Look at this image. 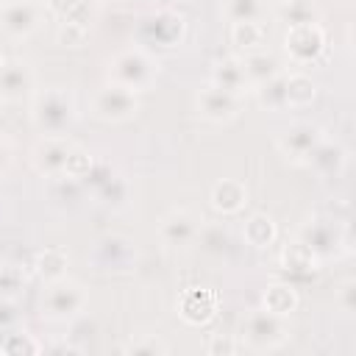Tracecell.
<instances>
[{
  "mask_svg": "<svg viewBox=\"0 0 356 356\" xmlns=\"http://www.w3.org/2000/svg\"><path fill=\"white\" fill-rule=\"evenodd\" d=\"M184 36H186V17L170 6L142 14L134 28V44L153 56L175 50L184 42Z\"/></svg>",
  "mask_w": 356,
  "mask_h": 356,
  "instance_id": "6da1fadb",
  "label": "cell"
},
{
  "mask_svg": "<svg viewBox=\"0 0 356 356\" xmlns=\"http://www.w3.org/2000/svg\"><path fill=\"white\" fill-rule=\"evenodd\" d=\"M78 117V106L70 89L50 86L31 95V122L42 136H67Z\"/></svg>",
  "mask_w": 356,
  "mask_h": 356,
  "instance_id": "7a4b0ae2",
  "label": "cell"
},
{
  "mask_svg": "<svg viewBox=\"0 0 356 356\" xmlns=\"http://www.w3.org/2000/svg\"><path fill=\"white\" fill-rule=\"evenodd\" d=\"M156 75H159V58L153 53L136 47V44L114 53L106 61V81L120 83V86L134 89V92L150 89Z\"/></svg>",
  "mask_w": 356,
  "mask_h": 356,
  "instance_id": "3957f363",
  "label": "cell"
},
{
  "mask_svg": "<svg viewBox=\"0 0 356 356\" xmlns=\"http://www.w3.org/2000/svg\"><path fill=\"white\" fill-rule=\"evenodd\" d=\"M298 242H303L320 261H331L339 259L342 253H348V228L339 217L334 214H314L306 217L295 234Z\"/></svg>",
  "mask_w": 356,
  "mask_h": 356,
  "instance_id": "277c9868",
  "label": "cell"
},
{
  "mask_svg": "<svg viewBox=\"0 0 356 356\" xmlns=\"http://www.w3.org/2000/svg\"><path fill=\"white\" fill-rule=\"evenodd\" d=\"M289 342V317L273 314L267 309H250L242 320L239 345L250 353H270Z\"/></svg>",
  "mask_w": 356,
  "mask_h": 356,
  "instance_id": "5b68a950",
  "label": "cell"
},
{
  "mask_svg": "<svg viewBox=\"0 0 356 356\" xmlns=\"http://www.w3.org/2000/svg\"><path fill=\"white\" fill-rule=\"evenodd\" d=\"M86 303H89V289L81 281L64 275V278L44 284L39 314L47 323H72L75 317L83 314Z\"/></svg>",
  "mask_w": 356,
  "mask_h": 356,
  "instance_id": "8992f818",
  "label": "cell"
},
{
  "mask_svg": "<svg viewBox=\"0 0 356 356\" xmlns=\"http://www.w3.org/2000/svg\"><path fill=\"white\" fill-rule=\"evenodd\" d=\"M325 50H328V36L320 22L295 25V28H286L284 33V53L295 67L317 64L325 56Z\"/></svg>",
  "mask_w": 356,
  "mask_h": 356,
  "instance_id": "52a82bcc",
  "label": "cell"
},
{
  "mask_svg": "<svg viewBox=\"0 0 356 356\" xmlns=\"http://www.w3.org/2000/svg\"><path fill=\"white\" fill-rule=\"evenodd\" d=\"M139 108H142L139 92L125 89V86L111 83V81H106L92 97V114L103 122H125V120L136 117Z\"/></svg>",
  "mask_w": 356,
  "mask_h": 356,
  "instance_id": "ba28073f",
  "label": "cell"
},
{
  "mask_svg": "<svg viewBox=\"0 0 356 356\" xmlns=\"http://www.w3.org/2000/svg\"><path fill=\"white\" fill-rule=\"evenodd\" d=\"M325 136V131L317 122L309 120H295L289 122L278 136H275V147L278 153L289 161V164H306L309 153L317 147V142Z\"/></svg>",
  "mask_w": 356,
  "mask_h": 356,
  "instance_id": "9c48e42d",
  "label": "cell"
},
{
  "mask_svg": "<svg viewBox=\"0 0 356 356\" xmlns=\"http://www.w3.org/2000/svg\"><path fill=\"white\" fill-rule=\"evenodd\" d=\"M200 225H203V217L195 214L192 209H170L167 214H161V220L156 225V234H159V242L164 248L184 250V248L197 242Z\"/></svg>",
  "mask_w": 356,
  "mask_h": 356,
  "instance_id": "30bf717a",
  "label": "cell"
},
{
  "mask_svg": "<svg viewBox=\"0 0 356 356\" xmlns=\"http://www.w3.org/2000/svg\"><path fill=\"white\" fill-rule=\"evenodd\" d=\"M44 8L33 0H6L0 3V31L8 39H28L39 31Z\"/></svg>",
  "mask_w": 356,
  "mask_h": 356,
  "instance_id": "8fae6325",
  "label": "cell"
},
{
  "mask_svg": "<svg viewBox=\"0 0 356 356\" xmlns=\"http://www.w3.org/2000/svg\"><path fill=\"white\" fill-rule=\"evenodd\" d=\"M195 108L203 120L214 122V125H225L234 122L242 111V95H234L228 89H220L214 83H206L197 95H195Z\"/></svg>",
  "mask_w": 356,
  "mask_h": 356,
  "instance_id": "7c38bea8",
  "label": "cell"
},
{
  "mask_svg": "<svg viewBox=\"0 0 356 356\" xmlns=\"http://www.w3.org/2000/svg\"><path fill=\"white\" fill-rule=\"evenodd\" d=\"M92 259L100 270L125 273L136 264V245L125 234H103L92 248Z\"/></svg>",
  "mask_w": 356,
  "mask_h": 356,
  "instance_id": "4fadbf2b",
  "label": "cell"
},
{
  "mask_svg": "<svg viewBox=\"0 0 356 356\" xmlns=\"http://www.w3.org/2000/svg\"><path fill=\"white\" fill-rule=\"evenodd\" d=\"M220 312V298L209 286H186L175 300V314L186 325H209Z\"/></svg>",
  "mask_w": 356,
  "mask_h": 356,
  "instance_id": "5bb4252c",
  "label": "cell"
},
{
  "mask_svg": "<svg viewBox=\"0 0 356 356\" xmlns=\"http://www.w3.org/2000/svg\"><path fill=\"white\" fill-rule=\"evenodd\" d=\"M36 92V70L25 58H6L0 67V100L19 103Z\"/></svg>",
  "mask_w": 356,
  "mask_h": 356,
  "instance_id": "9a60e30c",
  "label": "cell"
},
{
  "mask_svg": "<svg viewBox=\"0 0 356 356\" xmlns=\"http://www.w3.org/2000/svg\"><path fill=\"white\" fill-rule=\"evenodd\" d=\"M72 142L67 136H42L33 147H31V167L42 175V178H56L64 175L67 167V156H70Z\"/></svg>",
  "mask_w": 356,
  "mask_h": 356,
  "instance_id": "2e32d148",
  "label": "cell"
},
{
  "mask_svg": "<svg viewBox=\"0 0 356 356\" xmlns=\"http://www.w3.org/2000/svg\"><path fill=\"white\" fill-rule=\"evenodd\" d=\"M345 164H348V147L331 136H323L306 159V167H312L320 178H337L345 170Z\"/></svg>",
  "mask_w": 356,
  "mask_h": 356,
  "instance_id": "e0dca14e",
  "label": "cell"
},
{
  "mask_svg": "<svg viewBox=\"0 0 356 356\" xmlns=\"http://www.w3.org/2000/svg\"><path fill=\"white\" fill-rule=\"evenodd\" d=\"M248 186H245V181H239V178H220V181H214L211 184V189H209V203H211V209L217 211V214H222V217H231V214H239L245 206H248Z\"/></svg>",
  "mask_w": 356,
  "mask_h": 356,
  "instance_id": "ac0fdd59",
  "label": "cell"
},
{
  "mask_svg": "<svg viewBox=\"0 0 356 356\" xmlns=\"http://www.w3.org/2000/svg\"><path fill=\"white\" fill-rule=\"evenodd\" d=\"M209 83L220 86V89H228L234 95H242L250 92V81L242 70V61L239 56H228V58H220L211 64V72H209Z\"/></svg>",
  "mask_w": 356,
  "mask_h": 356,
  "instance_id": "d6986e66",
  "label": "cell"
},
{
  "mask_svg": "<svg viewBox=\"0 0 356 356\" xmlns=\"http://www.w3.org/2000/svg\"><path fill=\"white\" fill-rule=\"evenodd\" d=\"M278 261H281L284 273H289V275H295V278H312V275L320 273V264H323V261H320L303 242H298V239H292V242L284 245Z\"/></svg>",
  "mask_w": 356,
  "mask_h": 356,
  "instance_id": "ffe728a7",
  "label": "cell"
},
{
  "mask_svg": "<svg viewBox=\"0 0 356 356\" xmlns=\"http://www.w3.org/2000/svg\"><path fill=\"white\" fill-rule=\"evenodd\" d=\"M242 239H245L250 248L264 250V248L275 245V239H278V222H275L267 211H253V214H248L245 222H242Z\"/></svg>",
  "mask_w": 356,
  "mask_h": 356,
  "instance_id": "44dd1931",
  "label": "cell"
},
{
  "mask_svg": "<svg viewBox=\"0 0 356 356\" xmlns=\"http://www.w3.org/2000/svg\"><path fill=\"white\" fill-rule=\"evenodd\" d=\"M239 61H242V70H245V75H248V81H250V89H253L256 83H261V81H270V78L286 72L284 64H281V58H278L275 53H267V50L245 53V56H239Z\"/></svg>",
  "mask_w": 356,
  "mask_h": 356,
  "instance_id": "7402d4cb",
  "label": "cell"
},
{
  "mask_svg": "<svg viewBox=\"0 0 356 356\" xmlns=\"http://www.w3.org/2000/svg\"><path fill=\"white\" fill-rule=\"evenodd\" d=\"M298 303H300V295H298L295 284H289V281H273L261 292V309L281 314V317H289L298 309Z\"/></svg>",
  "mask_w": 356,
  "mask_h": 356,
  "instance_id": "603a6c76",
  "label": "cell"
},
{
  "mask_svg": "<svg viewBox=\"0 0 356 356\" xmlns=\"http://www.w3.org/2000/svg\"><path fill=\"white\" fill-rule=\"evenodd\" d=\"M44 345L25 328H3L0 331V356H36Z\"/></svg>",
  "mask_w": 356,
  "mask_h": 356,
  "instance_id": "cb8c5ba5",
  "label": "cell"
},
{
  "mask_svg": "<svg viewBox=\"0 0 356 356\" xmlns=\"http://www.w3.org/2000/svg\"><path fill=\"white\" fill-rule=\"evenodd\" d=\"M250 92H253L259 108L273 111V114L286 111V72H281V75H275V78H270V81L256 83Z\"/></svg>",
  "mask_w": 356,
  "mask_h": 356,
  "instance_id": "d4e9b609",
  "label": "cell"
},
{
  "mask_svg": "<svg viewBox=\"0 0 356 356\" xmlns=\"http://www.w3.org/2000/svg\"><path fill=\"white\" fill-rule=\"evenodd\" d=\"M92 197H95L103 209L120 211V209H125V206H128V200H131V181H128L125 175L114 172L106 184H100V186L92 192Z\"/></svg>",
  "mask_w": 356,
  "mask_h": 356,
  "instance_id": "484cf974",
  "label": "cell"
},
{
  "mask_svg": "<svg viewBox=\"0 0 356 356\" xmlns=\"http://www.w3.org/2000/svg\"><path fill=\"white\" fill-rule=\"evenodd\" d=\"M67 267H70V253L64 248H44L33 256V273L50 284L56 278H64L67 275Z\"/></svg>",
  "mask_w": 356,
  "mask_h": 356,
  "instance_id": "4316f807",
  "label": "cell"
},
{
  "mask_svg": "<svg viewBox=\"0 0 356 356\" xmlns=\"http://www.w3.org/2000/svg\"><path fill=\"white\" fill-rule=\"evenodd\" d=\"M228 39H231L236 56H245V53L261 50L264 39H267V28H264V22H231Z\"/></svg>",
  "mask_w": 356,
  "mask_h": 356,
  "instance_id": "83f0119b",
  "label": "cell"
},
{
  "mask_svg": "<svg viewBox=\"0 0 356 356\" xmlns=\"http://www.w3.org/2000/svg\"><path fill=\"white\" fill-rule=\"evenodd\" d=\"M317 97V81L306 72H286V108H306Z\"/></svg>",
  "mask_w": 356,
  "mask_h": 356,
  "instance_id": "f1b7e54d",
  "label": "cell"
},
{
  "mask_svg": "<svg viewBox=\"0 0 356 356\" xmlns=\"http://www.w3.org/2000/svg\"><path fill=\"white\" fill-rule=\"evenodd\" d=\"M50 184V203L56 206H64V209H72L81 203V197L86 195L83 184L78 178H70V175H56V178H47Z\"/></svg>",
  "mask_w": 356,
  "mask_h": 356,
  "instance_id": "f546056e",
  "label": "cell"
},
{
  "mask_svg": "<svg viewBox=\"0 0 356 356\" xmlns=\"http://www.w3.org/2000/svg\"><path fill=\"white\" fill-rule=\"evenodd\" d=\"M275 17L286 25V28H295V25H309V22H320V11L312 0H284L275 11Z\"/></svg>",
  "mask_w": 356,
  "mask_h": 356,
  "instance_id": "4dcf8cb0",
  "label": "cell"
},
{
  "mask_svg": "<svg viewBox=\"0 0 356 356\" xmlns=\"http://www.w3.org/2000/svg\"><path fill=\"white\" fill-rule=\"evenodd\" d=\"M222 17L228 22H264L267 0H222Z\"/></svg>",
  "mask_w": 356,
  "mask_h": 356,
  "instance_id": "1f68e13d",
  "label": "cell"
},
{
  "mask_svg": "<svg viewBox=\"0 0 356 356\" xmlns=\"http://www.w3.org/2000/svg\"><path fill=\"white\" fill-rule=\"evenodd\" d=\"M122 353H134V356H167L170 345L159 337V334H139L134 339H128L122 345Z\"/></svg>",
  "mask_w": 356,
  "mask_h": 356,
  "instance_id": "d6a6232c",
  "label": "cell"
},
{
  "mask_svg": "<svg viewBox=\"0 0 356 356\" xmlns=\"http://www.w3.org/2000/svg\"><path fill=\"white\" fill-rule=\"evenodd\" d=\"M25 270L19 264H0V298L17 300L25 292Z\"/></svg>",
  "mask_w": 356,
  "mask_h": 356,
  "instance_id": "836d02e7",
  "label": "cell"
},
{
  "mask_svg": "<svg viewBox=\"0 0 356 356\" xmlns=\"http://www.w3.org/2000/svg\"><path fill=\"white\" fill-rule=\"evenodd\" d=\"M197 242L203 245V250H209V253H214V256H222V253H228V248H231L228 231H225L222 225H206V220H203V225H200Z\"/></svg>",
  "mask_w": 356,
  "mask_h": 356,
  "instance_id": "e575fe53",
  "label": "cell"
},
{
  "mask_svg": "<svg viewBox=\"0 0 356 356\" xmlns=\"http://www.w3.org/2000/svg\"><path fill=\"white\" fill-rule=\"evenodd\" d=\"M89 39V25L75 22V19H61L58 31H56V42L64 47H81Z\"/></svg>",
  "mask_w": 356,
  "mask_h": 356,
  "instance_id": "d590c367",
  "label": "cell"
},
{
  "mask_svg": "<svg viewBox=\"0 0 356 356\" xmlns=\"http://www.w3.org/2000/svg\"><path fill=\"white\" fill-rule=\"evenodd\" d=\"M95 164V156L83 147V145H75L72 142V147H70V156H67V167H64V175H70V178H83L86 172H89V167Z\"/></svg>",
  "mask_w": 356,
  "mask_h": 356,
  "instance_id": "8d00e7d4",
  "label": "cell"
},
{
  "mask_svg": "<svg viewBox=\"0 0 356 356\" xmlns=\"http://www.w3.org/2000/svg\"><path fill=\"white\" fill-rule=\"evenodd\" d=\"M114 172H117V170H114L108 161H103V159H95V164L89 167V172L81 178V184H83V189H86V192H95V189H97L100 184H106V181H108Z\"/></svg>",
  "mask_w": 356,
  "mask_h": 356,
  "instance_id": "74e56055",
  "label": "cell"
},
{
  "mask_svg": "<svg viewBox=\"0 0 356 356\" xmlns=\"http://www.w3.org/2000/svg\"><path fill=\"white\" fill-rule=\"evenodd\" d=\"M239 339L231 337V334H211L209 342H206V353L209 356H234L239 350Z\"/></svg>",
  "mask_w": 356,
  "mask_h": 356,
  "instance_id": "f35d334b",
  "label": "cell"
},
{
  "mask_svg": "<svg viewBox=\"0 0 356 356\" xmlns=\"http://www.w3.org/2000/svg\"><path fill=\"white\" fill-rule=\"evenodd\" d=\"M337 306L345 314H353L356 312V281L353 278H345L339 284V289H337Z\"/></svg>",
  "mask_w": 356,
  "mask_h": 356,
  "instance_id": "ab89813d",
  "label": "cell"
},
{
  "mask_svg": "<svg viewBox=\"0 0 356 356\" xmlns=\"http://www.w3.org/2000/svg\"><path fill=\"white\" fill-rule=\"evenodd\" d=\"M17 323H19V306H17V300L0 298V331L3 328H14Z\"/></svg>",
  "mask_w": 356,
  "mask_h": 356,
  "instance_id": "60d3db41",
  "label": "cell"
},
{
  "mask_svg": "<svg viewBox=\"0 0 356 356\" xmlns=\"http://www.w3.org/2000/svg\"><path fill=\"white\" fill-rule=\"evenodd\" d=\"M78 3L81 0H44V11L53 14V17H58V19H67L78 8Z\"/></svg>",
  "mask_w": 356,
  "mask_h": 356,
  "instance_id": "b9f144b4",
  "label": "cell"
},
{
  "mask_svg": "<svg viewBox=\"0 0 356 356\" xmlns=\"http://www.w3.org/2000/svg\"><path fill=\"white\" fill-rule=\"evenodd\" d=\"M11 164H14V142H11V136L0 134V178L8 175Z\"/></svg>",
  "mask_w": 356,
  "mask_h": 356,
  "instance_id": "7bdbcfd3",
  "label": "cell"
},
{
  "mask_svg": "<svg viewBox=\"0 0 356 356\" xmlns=\"http://www.w3.org/2000/svg\"><path fill=\"white\" fill-rule=\"evenodd\" d=\"M47 350H50V353H78V356L83 353V348H81V345H72V342H56V345H50Z\"/></svg>",
  "mask_w": 356,
  "mask_h": 356,
  "instance_id": "ee69618b",
  "label": "cell"
},
{
  "mask_svg": "<svg viewBox=\"0 0 356 356\" xmlns=\"http://www.w3.org/2000/svg\"><path fill=\"white\" fill-rule=\"evenodd\" d=\"M95 3H103V6H111V3H122V0H95Z\"/></svg>",
  "mask_w": 356,
  "mask_h": 356,
  "instance_id": "f6af8a7d",
  "label": "cell"
},
{
  "mask_svg": "<svg viewBox=\"0 0 356 356\" xmlns=\"http://www.w3.org/2000/svg\"><path fill=\"white\" fill-rule=\"evenodd\" d=\"M3 64H6V56H3V50H0V67H3Z\"/></svg>",
  "mask_w": 356,
  "mask_h": 356,
  "instance_id": "bcb514c9",
  "label": "cell"
},
{
  "mask_svg": "<svg viewBox=\"0 0 356 356\" xmlns=\"http://www.w3.org/2000/svg\"><path fill=\"white\" fill-rule=\"evenodd\" d=\"M339 3H350V0H339Z\"/></svg>",
  "mask_w": 356,
  "mask_h": 356,
  "instance_id": "7dc6e473",
  "label": "cell"
},
{
  "mask_svg": "<svg viewBox=\"0 0 356 356\" xmlns=\"http://www.w3.org/2000/svg\"><path fill=\"white\" fill-rule=\"evenodd\" d=\"M0 3H6V0H0Z\"/></svg>",
  "mask_w": 356,
  "mask_h": 356,
  "instance_id": "c3c4849f",
  "label": "cell"
},
{
  "mask_svg": "<svg viewBox=\"0 0 356 356\" xmlns=\"http://www.w3.org/2000/svg\"><path fill=\"white\" fill-rule=\"evenodd\" d=\"M220 3H222V0H220Z\"/></svg>",
  "mask_w": 356,
  "mask_h": 356,
  "instance_id": "681fc988",
  "label": "cell"
},
{
  "mask_svg": "<svg viewBox=\"0 0 356 356\" xmlns=\"http://www.w3.org/2000/svg\"><path fill=\"white\" fill-rule=\"evenodd\" d=\"M0 103H3V100H0Z\"/></svg>",
  "mask_w": 356,
  "mask_h": 356,
  "instance_id": "f907efd6",
  "label": "cell"
}]
</instances>
